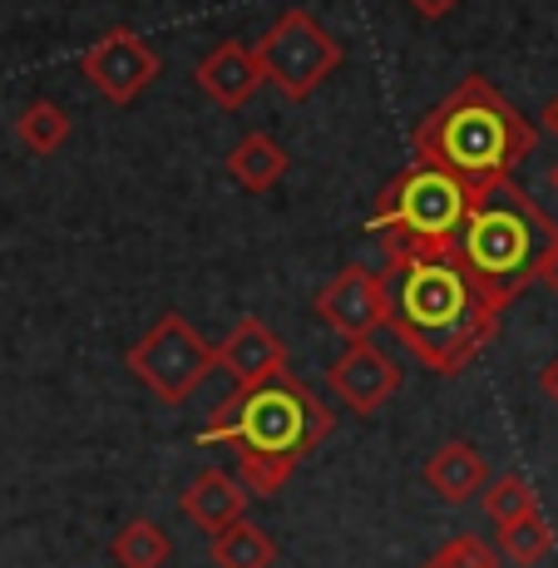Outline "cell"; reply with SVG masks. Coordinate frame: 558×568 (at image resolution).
Returning <instances> with one entry per match:
<instances>
[{
	"label": "cell",
	"instance_id": "obj_1",
	"mask_svg": "<svg viewBox=\"0 0 558 568\" xmlns=\"http://www.w3.org/2000/svg\"><path fill=\"white\" fill-rule=\"evenodd\" d=\"M390 332L435 376H459L499 332L509 302L475 277L459 243L445 253H415L386 262Z\"/></svg>",
	"mask_w": 558,
	"mask_h": 568
},
{
	"label": "cell",
	"instance_id": "obj_2",
	"mask_svg": "<svg viewBox=\"0 0 558 568\" xmlns=\"http://www.w3.org/2000/svg\"><path fill=\"white\" fill-rule=\"evenodd\" d=\"M415 163L455 173L469 189L509 179L514 163L539 149V129L514 109L485 74H465L430 114L415 124Z\"/></svg>",
	"mask_w": 558,
	"mask_h": 568
},
{
	"label": "cell",
	"instance_id": "obj_3",
	"mask_svg": "<svg viewBox=\"0 0 558 568\" xmlns=\"http://www.w3.org/2000/svg\"><path fill=\"white\" fill-rule=\"evenodd\" d=\"M558 237V223L514 179H495L469 193V213L459 227V257L475 267L495 297L514 302L539 282V257Z\"/></svg>",
	"mask_w": 558,
	"mask_h": 568
},
{
	"label": "cell",
	"instance_id": "obj_4",
	"mask_svg": "<svg viewBox=\"0 0 558 568\" xmlns=\"http://www.w3.org/2000/svg\"><path fill=\"white\" fill-rule=\"evenodd\" d=\"M332 430L336 420L326 410V400H316L302 381H292L282 371V376L237 390L227 406H217L213 425L203 430V445L227 440L233 450L287 455V460L302 465V455H312Z\"/></svg>",
	"mask_w": 558,
	"mask_h": 568
},
{
	"label": "cell",
	"instance_id": "obj_5",
	"mask_svg": "<svg viewBox=\"0 0 558 568\" xmlns=\"http://www.w3.org/2000/svg\"><path fill=\"white\" fill-rule=\"evenodd\" d=\"M469 193H475L469 183H459L455 173L435 169V163H410L406 173H396L381 189L376 213H371L386 262L455 247L469 213Z\"/></svg>",
	"mask_w": 558,
	"mask_h": 568
},
{
	"label": "cell",
	"instance_id": "obj_6",
	"mask_svg": "<svg viewBox=\"0 0 558 568\" xmlns=\"http://www.w3.org/2000/svg\"><path fill=\"white\" fill-rule=\"evenodd\" d=\"M253 50L262 60L267 84L292 104L312 100L316 84H322L326 74H336V64H342V45H336V36L302 6L282 10V16L267 26V36H257Z\"/></svg>",
	"mask_w": 558,
	"mask_h": 568
},
{
	"label": "cell",
	"instance_id": "obj_7",
	"mask_svg": "<svg viewBox=\"0 0 558 568\" xmlns=\"http://www.w3.org/2000/svg\"><path fill=\"white\" fill-rule=\"evenodd\" d=\"M129 371L144 381L163 406H183L217 371V346H207L183 312H163L159 322L129 346Z\"/></svg>",
	"mask_w": 558,
	"mask_h": 568
},
{
	"label": "cell",
	"instance_id": "obj_8",
	"mask_svg": "<svg viewBox=\"0 0 558 568\" xmlns=\"http://www.w3.org/2000/svg\"><path fill=\"white\" fill-rule=\"evenodd\" d=\"M159 70H163L159 50H149V40L139 36V30H129V26L104 30V36L80 54V74L119 109L134 104L139 94L159 80Z\"/></svg>",
	"mask_w": 558,
	"mask_h": 568
},
{
	"label": "cell",
	"instance_id": "obj_9",
	"mask_svg": "<svg viewBox=\"0 0 558 568\" xmlns=\"http://www.w3.org/2000/svg\"><path fill=\"white\" fill-rule=\"evenodd\" d=\"M316 316L332 326L346 342H366L381 326H390V292H386V272H371L352 262L342 267L322 292H316Z\"/></svg>",
	"mask_w": 558,
	"mask_h": 568
},
{
	"label": "cell",
	"instance_id": "obj_10",
	"mask_svg": "<svg viewBox=\"0 0 558 568\" xmlns=\"http://www.w3.org/2000/svg\"><path fill=\"white\" fill-rule=\"evenodd\" d=\"M326 386L336 390V400L346 410L376 415L400 390V366H396V356L381 352L366 336V342H346V352L326 366Z\"/></svg>",
	"mask_w": 558,
	"mask_h": 568
},
{
	"label": "cell",
	"instance_id": "obj_11",
	"mask_svg": "<svg viewBox=\"0 0 558 568\" xmlns=\"http://www.w3.org/2000/svg\"><path fill=\"white\" fill-rule=\"evenodd\" d=\"M193 84H199L217 109H243V104H253V94L267 84V74H262V60L253 45L223 40V45H213L193 64Z\"/></svg>",
	"mask_w": 558,
	"mask_h": 568
},
{
	"label": "cell",
	"instance_id": "obj_12",
	"mask_svg": "<svg viewBox=\"0 0 558 568\" xmlns=\"http://www.w3.org/2000/svg\"><path fill=\"white\" fill-rule=\"evenodd\" d=\"M217 366L237 381V390L262 386V381L287 371V342H282L262 316H243V322L223 336V346H217Z\"/></svg>",
	"mask_w": 558,
	"mask_h": 568
},
{
	"label": "cell",
	"instance_id": "obj_13",
	"mask_svg": "<svg viewBox=\"0 0 558 568\" xmlns=\"http://www.w3.org/2000/svg\"><path fill=\"white\" fill-rule=\"evenodd\" d=\"M489 479H495L489 475V455L465 440L440 445V450L425 460V485H430L445 505H469L475 495H485Z\"/></svg>",
	"mask_w": 558,
	"mask_h": 568
},
{
	"label": "cell",
	"instance_id": "obj_14",
	"mask_svg": "<svg viewBox=\"0 0 558 568\" xmlns=\"http://www.w3.org/2000/svg\"><path fill=\"white\" fill-rule=\"evenodd\" d=\"M179 509L193 529H203L207 539H213L217 529H227V524H237L247 515V489L237 485L233 475H223V469H207V475H199L189 489H183Z\"/></svg>",
	"mask_w": 558,
	"mask_h": 568
},
{
	"label": "cell",
	"instance_id": "obj_15",
	"mask_svg": "<svg viewBox=\"0 0 558 568\" xmlns=\"http://www.w3.org/2000/svg\"><path fill=\"white\" fill-rule=\"evenodd\" d=\"M287 149L272 134H243L233 149H227V173L243 193H267L277 189V179L287 173Z\"/></svg>",
	"mask_w": 558,
	"mask_h": 568
},
{
	"label": "cell",
	"instance_id": "obj_16",
	"mask_svg": "<svg viewBox=\"0 0 558 568\" xmlns=\"http://www.w3.org/2000/svg\"><path fill=\"white\" fill-rule=\"evenodd\" d=\"M495 549H499V559L514 564V568H534L539 559H549V549H554V524L544 519V509H529L524 519L495 524Z\"/></svg>",
	"mask_w": 558,
	"mask_h": 568
},
{
	"label": "cell",
	"instance_id": "obj_17",
	"mask_svg": "<svg viewBox=\"0 0 558 568\" xmlns=\"http://www.w3.org/2000/svg\"><path fill=\"white\" fill-rule=\"evenodd\" d=\"M207 554H213L217 568H272V559H277V544H272L257 524L237 519V524H227V529L213 534Z\"/></svg>",
	"mask_w": 558,
	"mask_h": 568
},
{
	"label": "cell",
	"instance_id": "obj_18",
	"mask_svg": "<svg viewBox=\"0 0 558 568\" xmlns=\"http://www.w3.org/2000/svg\"><path fill=\"white\" fill-rule=\"evenodd\" d=\"M109 554H114L119 568H163L173 554V539L153 519H129L124 529L109 539Z\"/></svg>",
	"mask_w": 558,
	"mask_h": 568
},
{
	"label": "cell",
	"instance_id": "obj_19",
	"mask_svg": "<svg viewBox=\"0 0 558 568\" xmlns=\"http://www.w3.org/2000/svg\"><path fill=\"white\" fill-rule=\"evenodd\" d=\"M16 139L26 154H54V149H64V139H70V114H64L54 100H30L26 109L16 114Z\"/></svg>",
	"mask_w": 558,
	"mask_h": 568
},
{
	"label": "cell",
	"instance_id": "obj_20",
	"mask_svg": "<svg viewBox=\"0 0 558 568\" xmlns=\"http://www.w3.org/2000/svg\"><path fill=\"white\" fill-rule=\"evenodd\" d=\"M479 499H485V515L495 519V524L524 519L529 509H539V495H534V485L519 475V469H505V475H495Z\"/></svg>",
	"mask_w": 558,
	"mask_h": 568
},
{
	"label": "cell",
	"instance_id": "obj_21",
	"mask_svg": "<svg viewBox=\"0 0 558 568\" xmlns=\"http://www.w3.org/2000/svg\"><path fill=\"white\" fill-rule=\"evenodd\" d=\"M233 455H237V475H243V485L253 495H277L292 479V469H297V460H287V455H262V450H233Z\"/></svg>",
	"mask_w": 558,
	"mask_h": 568
},
{
	"label": "cell",
	"instance_id": "obj_22",
	"mask_svg": "<svg viewBox=\"0 0 558 568\" xmlns=\"http://www.w3.org/2000/svg\"><path fill=\"white\" fill-rule=\"evenodd\" d=\"M499 564L505 559H499L495 544H485L479 534H455V539H445L420 568H499Z\"/></svg>",
	"mask_w": 558,
	"mask_h": 568
},
{
	"label": "cell",
	"instance_id": "obj_23",
	"mask_svg": "<svg viewBox=\"0 0 558 568\" xmlns=\"http://www.w3.org/2000/svg\"><path fill=\"white\" fill-rule=\"evenodd\" d=\"M539 287H549L558 297V237L544 247V257H539Z\"/></svg>",
	"mask_w": 558,
	"mask_h": 568
},
{
	"label": "cell",
	"instance_id": "obj_24",
	"mask_svg": "<svg viewBox=\"0 0 558 568\" xmlns=\"http://www.w3.org/2000/svg\"><path fill=\"white\" fill-rule=\"evenodd\" d=\"M406 6H410L420 20H445V16H450V10L459 6V0H406Z\"/></svg>",
	"mask_w": 558,
	"mask_h": 568
},
{
	"label": "cell",
	"instance_id": "obj_25",
	"mask_svg": "<svg viewBox=\"0 0 558 568\" xmlns=\"http://www.w3.org/2000/svg\"><path fill=\"white\" fill-rule=\"evenodd\" d=\"M539 390H544V400H549V406L558 410V356H554V362L539 371Z\"/></svg>",
	"mask_w": 558,
	"mask_h": 568
},
{
	"label": "cell",
	"instance_id": "obj_26",
	"mask_svg": "<svg viewBox=\"0 0 558 568\" xmlns=\"http://www.w3.org/2000/svg\"><path fill=\"white\" fill-rule=\"evenodd\" d=\"M544 129H549V134H558V94L549 104H544Z\"/></svg>",
	"mask_w": 558,
	"mask_h": 568
},
{
	"label": "cell",
	"instance_id": "obj_27",
	"mask_svg": "<svg viewBox=\"0 0 558 568\" xmlns=\"http://www.w3.org/2000/svg\"><path fill=\"white\" fill-rule=\"evenodd\" d=\"M549 189H554V193H558V159H554V163H549Z\"/></svg>",
	"mask_w": 558,
	"mask_h": 568
}]
</instances>
